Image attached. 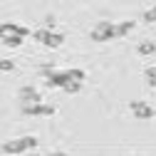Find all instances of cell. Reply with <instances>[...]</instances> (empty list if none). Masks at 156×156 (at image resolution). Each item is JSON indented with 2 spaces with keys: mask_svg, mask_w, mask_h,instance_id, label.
<instances>
[{
  "mask_svg": "<svg viewBox=\"0 0 156 156\" xmlns=\"http://www.w3.org/2000/svg\"><path fill=\"white\" fill-rule=\"evenodd\" d=\"M92 37H94L97 42L112 40V37H114V25H112V23H102V25H97V27H94V32H92Z\"/></svg>",
  "mask_w": 156,
  "mask_h": 156,
  "instance_id": "obj_1",
  "label": "cell"
},
{
  "mask_svg": "<svg viewBox=\"0 0 156 156\" xmlns=\"http://www.w3.org/2000/svg\"><path fill=\"white\" fill-rule=\"evenodd\" d=\"M131 112H134L136 119H151L154 116V109L149 104H144V102H131Z\"/></svg>",
  "mask_w": 156,
  "mask_h": 156,
  "instance_id": "obj_2",
  "label": "cell"
},
{
  "mask_svg": "<svg viewBox=\"0 0 156 156\" xmlns=\"http://www.w3.org/2000/svg\"><path fill=\"white\" fill-rule=\"evenodd\" d=\"M40 42H45L47 47H57V45H62V35H52V32H47V30H40L35 35Z\"/></svg>",
  "mask_w": 156,
  "mask_h": 156,
  "instance_id": "obj_3",
  "label": "cell"
},
{
  "mask_svg": "<svg viewBox=\"0 0 156 156\" xmlns=\"http://www.w3.org/2000/svg\"><path fill=\"white\" fill-rule=\"evenodd\" d=\"M12 35H17V37H25V35H27V30H25V27H17V25H12V23H8V25H0V37H12Z\"/></svg>",
  "mask_w": 156,
  "mask_h": 156,
  "instance_id": "obj_4",
  "label": "cell"
},
{
  "mask_svg": "<svg viewBox=\"0 0 156 156\" xmlns=\"http://www.w3.org/2000/svg\"><path fill=\"white\" fill-rule=\"evenodd\" d=\"M131 30H134V23H131V20L119 23V25H114V37H124V35H129Z\"/></svg>",
  "mask_w": 156,
  "mask_h": 156,
  "instance_id": "obj_5",
  "label": "cell"
},
{
  "mask_svg": "<svg viewBox=\"0 0 156 156\" xmlns=\"http://www.w3.org/2000/svg\"><path fill=\"white\" fill-rule=\"evenodd\" d=\"M35 144V139H20V141H12L10 146H8V151H20V149H27V146H32Z\"/></svg>",
  "mask_w": 156,
  "mask_h": 156,
  "instance_id": "obj_6",
  "label": "cell"
},
{
  "mask_svg": "<svg viewBox=\"0 0 156 156\" xmlns=\"http://www.w3.org/2000/svg\"><path fill=\"white\" fill-rule=\"evenodd\" d=\"M156 52V45L154 42H141L139 45V55H154Z\"/></svg>",
  "mask_w": 156,
  "mask_h": 156,
  "instance_id": "obj_7",
  "label": "cell"
},
{
  "mask_svg": "<svg viewBox=\"0 0 156 156\" xmlns=\"http://www.w3.org/2000/svg\"><path fill=\"white\" fill-rule=\"evenodd\" d=\"M144 23H156V5H154L151 10L144 12Z\"/></svg>",
  "mask_w": 156,
  "mask_h": 156,
  "instance_id": "obj_8",
  "label": "cell"
},
{
  "mask_svg": "<svg viewBox=\"0 0 156 156\" xmlns=\"http://www.w3.org/2000/svg\"><path fill=\"white\" fill-rule=\"evenodd\" d=\"M146 80H149L151 87H156V67H149L146 69Z\"/></svg>",
  "mask_w": 156,
  "mask_h": 156,
  "instance_id": "obj_9",
  "label": "cell"
},
{
  "mask_svg": "<svg viewBox=\"0 0 156 156\" xmlns=\"http://www.w3.org/2000/svg\"><path fill=\"white\" fill-rule=\"evenodd\" d=\"M3 40H5L8 47H17V45H20V37H17V35H12V37H3Z\"/></svg>",
  "mask_w": 156,
  "mask_h": 156,
  "instance_id": "obj_10",
  "label": "cell"
},
{
  "mask_svg": "<svg viewBox=\"0 0 156 156\" xmlns=\"http://www.w3.org/2000/svg\"><path fill=\"white\" fill-rule=\"evenodd\" d=\"M0 69H12V62H8V60L0 62Z\"/></svg>",
  "mask_w": 156,
  "mask_h": 156,
  "instance_id": "obj_11",
  "label": "cell"
}]
</instances>
